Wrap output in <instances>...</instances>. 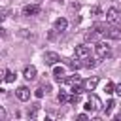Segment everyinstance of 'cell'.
Returning <instances> with one entry per match:
<instances>
[{
    "instance_id": "obj_1",
    "label": "cell",
    "mask_w": 121,
    "mask_h": 121,
    "mask_svg": "<svg viewBox=\"0 0 121 121\" xmlns=\"http://www.w3.org/2000/svg\"><path fill=\"white\" fill-rule=\"evenodd\" d=\"M95 51H96V57L98 59H110L112 57V47L106 42H98L95 45Z\"/></svg>"
},
{
    "instance_id": "obj_14",
    "label": "cell",
    "mask_w": 121,
    "mask_h": 121,
    "mask_svg": "<svg viewBox=\"0 0 121 121\" xmlns=\"http://www.w3.org/2000/svg\"><path fill=\"white\" fill-rule=\"evenodd\" d=\"M4 74H6V76H4V81H6V83H13V81H15V74H13L11 70H6Z\"/></svg>"
},
{
    "instance_id": "obj_6",
    "label": "cell",
    "mask_w": 121,
    "mask_h": 121,
    "mask_svg": "<svg viewBox=\"0 0 121 121\" xmlns=\"http://www.w3.org/2000/svg\"><path fill=\"white\" fill-rule=\"evenodd\" d=\"M15 96H17L21 102H26V100L30 98V89H28V87H25V85H21V87L15 91Z\"/></svg>"
},
{
    "instance_id": "obj_8",
    "label": "cell",
    "mask_w": 121,
    "mask_h": 121,
    "mask_svg": "<svg viewBox=\"0 0 121 121\" xmlns=\"http://www.w3.org/2000/svg\"><path fill=\"white\" fill-rule=\"evenodd\" d=\"M40 13V6L38 4H28L23 8V15L25 17H30V15H38Z\"/></svg>"
},
{
    "instance_id": "obj_12",
    "label": "cell",
    "mask_w": 121,
    "mask_h": 121,
    "mask_svg": "<svg viewBox=\"0 0 121 121\" xmlns=\"http://www.w3.org/2000/svg\"><path fill=\"white\" fill-rule=\"evenodd\" d=\"M53 76H55L57 81H64V68L55 64V68H53Z\"/></svg>"
},
{
    "instance_id": "obj_19",
    "label": "cell",
    "mask_w": 121,
    "mask_h": 121,
    "mask_svg": "<svg viewBox=\"0 0 121 121\" xmlns=\"http://www.w3.org/2000/svg\"><path fill=\"white\" fill-rule=\"evenodd\" d=\"M34 95H36V98H42V96H43V87H38V89L34 91Z\"/></svg>"
},
{
    "instance_id": "obj_10",
    "label": "cell",
    "mask_w": 121,
    "mask_h": 121,
    "mask_svg": "<svg viewBox=\"0 0 121 121\" xmlns=\"http://www.w3.org/2000/svg\"><path fill=\"white\" fill-rule=\"evenodd\" d=\"M66 28H68V21H66L64 17H59V19L55 21V30H57V32H64Z\"/></svg>"
},
{
    "instance_id": "obj_4",
    "label": "cell",
    "mask_w": 121,
    "mask_h": 121,
    "mask_svg": "<svg viewBox=\"0 0 121 121\" xmlns=\"http://www.w3.org/2000/svg\"><path fill=\"white\" fill-rule=\"evenodd\" d=\"M59 60H60L59 53H55V51H45V53H43V62H45V64H49V66H55Z\"/></svg>"
},
{
    "instance_id": "obj_3",
    "label": "cell",
    "mask_w": 121,
    "mask_h": 121,
    "mask_svg": "<svg viewBox=\"0 0 121 121\" xmlns=\"http://www.w3.org/2000/svg\"><path fill=\"white\" fill-rule=\"evenodd\" d=\"M106 21H108L110 25H119V23H121V13H119V9L110 8V9L106 11Z\"/></svg>"
},
{
    "instance_id": "obj_11",
    "label": "cell",
    "mask_w": 121,
    "mask_h": 121,
    "mask_svg": "<svg viewBox=\"0 0 121 121\" xmlns=\"http://www.w3.org/2000/svg\"><path fill=\"white\" fill-rule=\"evenodd\" d=\"M23 76L26 78V79H36V66H26L25 70H23Z\"/></svg>"
},
{
    "instance_id": "obj_7",
    "label": "cell",
    "mask_w": 121,
    "mask_h": 121,
    "mask_svg": "<svg viewBox=\"0 0 121 121\" xmlns=\"http://www.w3.org/2000/svg\"><path fill=\"white\" fill-rule=\"evenodd\" d=\"M91 55V49H89V45H76V59H87Z\"/></svg>"
},
{
    "instance_id": "obj_21",
    "label": "cell",
    "mask_w": 121,
    "mask_h": 121,
    "mask_svg": "<svg viewBox=\"0 0 121 121\" xmlns=\"http://www.w3.org/2000/svg\"><path fill=\"white\" fill-rule=\"evenodd\" d=\"M91 13H95V15H98V13H100V8H93V9H91Z\"/></svg>"
},
{
    "instance_id": "obj_17",
    "label": "cell",
    "mask_w": 121,
    "mask_h": 121,
    "mask_svg": "<svg viewBox=\"0 0 121 121\" xmlns=\"http://www.w3.org/2000/svg\"><path fill=\"white\" fill-rule=\"evenodd\" d=\"M104 91H106V95H112V93H115V85H113L112 81H108L106 87H104Z\"/></svg>"
},
{
    "instance_id": "obj_18",
    "label": "cell",
    "mask_w": 121,
    "mask_h": 121,
    "mask_svg": "<svg viewBox=\"0 0 121 121\" xmlns=\"http://www.w3.org/2000/svg\"><path fill=\"white\" fill-rule=\"evenodd\" d=\"M68 98H70V96H68V95H66L64 91H60V93L57 95V100H59L60 104H62V102H68Z\"/></svg>"
},
{
    "instance_id": "obj_23",
    "label": "cell",
    "mask_w": 121,
    "mask_h": 121,
    "mask_svg": "<svg viewBox=\"0 0 121 121\" xmlns=\"http://www.w3.org/2000/svg\"><path fill=\"white\" fill-rule=\"evenodd\" d=\"M115 119H117V121H121V112H119V113L115 115Z\"/></svg>"
},
{
    "instance_id": "obj_16",
    "label": "cell",
    "mask_w": 121,
    "mask_h": 121,
    "mask_svg": "<svg viewBox=\"0 0 121 121\" xmlns=\"http://www.w3.org/2000/svg\"><path fill=\"white\" fill-rule=\"evenodd\" d=\"M113 106H115V102H113V100H108V102H106V106H104V113H106V115H110V112L113 110Z\"/></svg>"
},
{
    "instance_id": "obj_9",
    "label": "cell",
    "mask_w": 121,
    "mask_h": 121,
    "mask_svg": "<svg viewBox=\"0 0 121 121\" xmlns=\"http://www.w3.org/2000/svg\"><path fill=\"white\" fill-rule=\"evenodd\" d=\"M96 85H98V78H96V76L83 79V87H85V91H95V87H96Z\"/></svg>"
},
{
    "instance_id": "obj_15",
    "label": "cell",
    "mask_w": 121,
    "mask_h": 121,
    "mask_svg": "<svg viewBox=\"0 0 121 121\" xmlns=\"http://www.w3.org/2000/svg\"><path fill=\"white\" fill-rule=\"evenodd\" d=\"M79 100H81V93H74V95L68 98V102H70V104H78Z\"/></svg>"
},
{
    "instance_id": "obj_2",
    "label": "cell",
    "mask_w": 121,
    "mask_h": 121,
    "mask_svg": "<svg viewBox=\"0 0 121 121\" xmlns=\"http://www.w3.org/2000/svg\"><path fill=\"white\" fill-rule=\"evenodd\" d=\"M100 108H102L100 98H98L96 95H91V96H89V100H87V104H85V110H87V112H98Z\"/></svg>"
},
{
    "instance_id": "obj_5",
    "label": "cell",
    "mask_w": 121,
    "mask_h": 121,
    "mask_svg": "<svg viewBox=\"0 0 121 121\" xmlns=\"http://www.w3.org/2000/svg\"><path fill=\"white\" fill-rule=\"evenodd\" d=\"M104 36L110 38V40H121V30L113 25V26H108V28L104 30Z\"/></svg>"
},
{
    "instance_id": "obj_13",
    "label": "cell",
    "mask_w": 121,
    "mask_h": 121,
    "mask_svg": "<svg viewBox=\"0 0 121 121\" xmlns=\"http://www.w3.org/2000/svg\"><path fill=\"white\" fill-rule=\"evenodd\" d=\"M83 60H85V62H83V66H85V68H95V66L98 64V62H96V59H91V57H87V59H83Z\"/></svg>"
},
{
    "instance_id": "obj_22",
    "label": "cell",
    "mask_w": 121,
    "mask_h": 121,
    "mask_svg": "<svg viewBox=\"0 0 121 121\" xmlns=\"http://www.w3.org/2000/svg\"><path fill=\"white\" fill-rule=\"evenodd\" d=\"M115 93L121 96V83H119V85H115Z\"/></svg>"
},
{
    "instance_id": "obj_20",
    "label": "cell",
    "mask_w": 121,
    "mask_h": 121,
    "mask_svg": "<svg viewBox=\"0 0 121 121\" xmlns=\"http://www.w3.org/2000/svg\"><path fill=\"white\" fill-rule=\"evenodd\" d=\"M78 119H79V121H85V119H87V113H79Z\"/></svg>"
}]
</instances>
